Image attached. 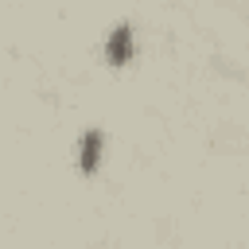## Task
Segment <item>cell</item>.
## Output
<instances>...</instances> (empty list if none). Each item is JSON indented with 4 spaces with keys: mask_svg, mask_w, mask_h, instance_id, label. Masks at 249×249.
Returning a JSON list of instances; mask_svg holds the SVG:
<instances>
[{
    "mask_svg": "<svg viewBox=\"0 0 249 249\" xmlns=\"http://www.w3.org/2000/svg\"><path fill=\"white\" fill-rule=\"evenodd\" d=\"M101 148H105V132H101L97 124L86 128L82 140H78V171H82V175H93V171L101 167Z\"/></svg>",
    "mask_w": 249,
    "mask_h": 249,
    "instance_id": "7a4b0ae2",
    "label": "cell"
},
{
    "mask_svg": "<svg viewBox=\"0 0 249 249\" xmlns=\"http://www.w3.org/2000/svg\"><path fill=\"white\" fill-rule=\"evenodd\" d=\"M132 23L124 19V23H113L109 27V39H105V62L109 66H124V62H132Z\"/></svg>",
    "mask_w": 249,
    "mask_h": 249,
    "instance_id": "6da1fadb",
    "label": "cell"
}]
</instances>
